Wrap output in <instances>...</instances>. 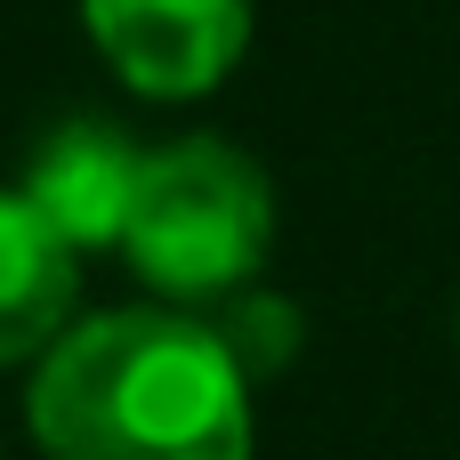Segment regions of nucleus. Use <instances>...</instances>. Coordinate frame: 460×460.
Returning a JSON list of instances; mask_svg holds the SVG:
<instances>
[{"instance_id":"obj_5","label":"nucleus","mask_w":460,"mask_h":460,"mask_svg":"<svg viewBox=\"0 0 460 460\" xmlns=\"http://www.w3.org/2000/svg\"><path fill=\"white\" fill-rule=\"evenodd\" d=\"M81 323V251L57 243V226L0 186V372L40 364Z\"/></svg>"},{"instance_id":"obj_6","label":"nucleus","mask_w":460,"mask_h":460,"mask_svg":"<svg viewBox=\"0 0 460 460\" xmlns=\"http://www.w3.org/2000/svg\"><path fill=\"white\" fill-rule=\"evenodd\" d=\"M218 332H226V348H234V364L251 372V380H275V372H291V356H299V340H307V315L291 307V299H275V291H234L218 315H210Z\"/></svg>"},{"instance_id":"obj_3","label":"nucleus","mask_w":460,"mask_h":460,"mask_svg":"<svg viewBox=\"0 0 460 460\" xmlns=\"http://www.w3.org/2000/svg\"><path fill=\"white\" fill-rule=\"evenodd\" d=\"M81 32L121 89L186 105L243 65L251 0H81Z\"/></svg>"},{"instance_id":"obj_1","label":"nucleus","mask_w":460,"mask_h":460,"mask_svg":"<svg viewBox=\"0 0 460 460\" xmlns=\"http://www.w3.org/2000/svg\"><path fill=\"white\" fill-rule=\"evenodd\" d=\"M251 372L194 307H97L24 388L49 460H251Z\"/></svg>"},{"instance_id":"obj_4","label":"nucleus","mask_w":460,"mask_h":460,"mask_svg":"<svg viewBox=\"0 0 460 460\" xmlns=\"http://www.w3.org/2000/svg\"><path fill=\"white\" fill-rule=\"evenodd\" d=\"M137 170H146V146H129L121 121L73 113L24 154L16 194L57 226V243H73L89 259V251H121V226H129V202H137Z\"/></svg>"},{"instance_id":"obj_2","label":"nucleus","mask_w":460,"mask_h":460,"mask_svg":"<svg viewBox=\"0 0 460 460\" xmlns=\"http://www.w3.org/2000/svg\"><path fill=\"white\" fill-rule=\"evenodd\" d=\"M267 251H275V186L243 146H226V137L146 146L121 259L154 299H170V307L234 299L259 283Z\"/></svg>"}]
</instances>
